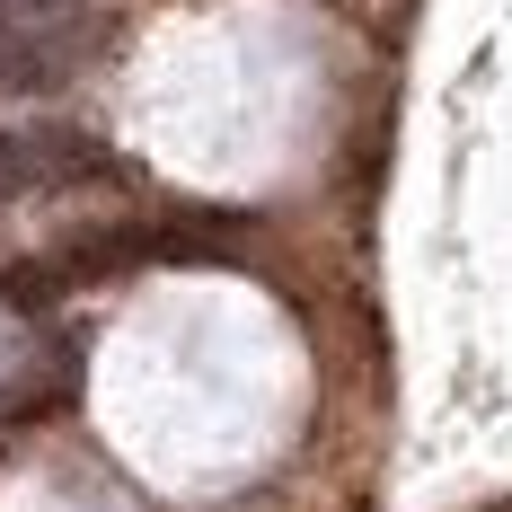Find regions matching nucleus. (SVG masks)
<instances>
[{"label":"nucleus","instance_id":"nucleus-1","mask_svg":"<svg viewBox=\"0 0 512 512\" xmlns=\"http://www.w3.org/2000/svg\"><path fill=\"white\" fill-rule=\"evenodd\" d=\"M115 159L89 142V133H62V124H45V133H0V195H53V186H89V177H106Z\"/></svg>","mask_w":512,"mask_h":512}]
</instances>
